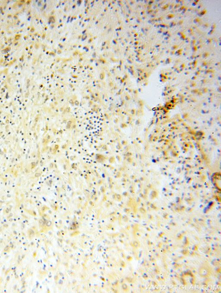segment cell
Returning a JSON list of instances; mask_svg holds the SVG:
<instances>
[{"label": "cell", "instance_id": "6da1fadb", "mask_svg": "<svg viewBox=\"0 0 221 293\" xmlns=\"http://www.w3.org/2000/svg\"><path fill=\"white\" fill-rule=\"evenodd\" d=\"M199 273L202 277H208L211 274V270L208 267L206 266H203L200 268Z\"/></svg>", "mask_w": 221, "mask_h": 293}]
</instances>
